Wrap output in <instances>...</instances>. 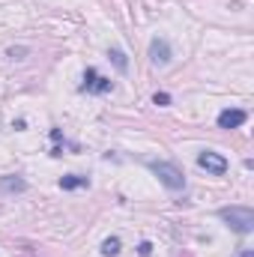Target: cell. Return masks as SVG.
Instances as JSON below:
<instances>
[{
  "mask_svg": "<svg viewBox=\"0 0 254 257\" xmlns=\"http://www.w3.org/2000/svg\"><path fill=\"white\" fill-rule=\"evenodd\" d=\"M242 257H254V251H248V248H245V251H242Z\"/></svg>",
  "mask_w": 254,
  "mask_h": 257,
  "instance_id": "5bb4252c",
  "label": "cell"
},
{
  "mask_svg": "<svg viewBox=\"0 0 254 257\" xmlns=\"http://www.w3.org/2000/svg\"><path fill=\"white\" fill-rule=\"evenodd\" d=\"M0 189H3V192H24L27 183H24L21 177H3V180H0Z\"/></svg>",
  "mask_w": 254,
  "mask_h": 257,
  "instance_id": "ba28073f",
  "label": "cell"
},
{
  "mask_svg": "<svg viewBox=\"0 0 254 257\" xmlns=\"http://www.w3.org/2000/svg\"><path fill=\"white\" fill-rule=\"evenodd\" d=\"M150 171L171 189V192H183L186 189V177L177 165H168V162H150Z\"/></svg>",
  "mask_w": 254,
  "mask_h": 257,
  "instance_id": "7a4b0ae2",
  "label": "cell"
},
{
  "mask_svg": "<svg viewBox=\"0 0 254 257\" xmlns=\"http://www.w3.org/2000/svg\"><path fill=\"white\" fill-rule=\"evenodd\" d=\"M218 218L230 227V230H236V233H251L254 230V212L248 206H224V209H218Z\"/></svg>",
  "mask_w": 254,
  "mask_h": 257,
  "instance_id": "6da1fadb",
  "label": "cell"
},
{
  "mask_svg": "<svg viewBox=\"0 0 254 257\" xmlns=\"http://www.w3.org/2000/svg\"><path fill=\"white\" fill-rule=\"evenodd\" d=\"M102 254H105V257H117V254H120V239H117V236L105 239V242H102Z\"/></svg>",
  "mask_w": 254,
  "mask_h": 257,
  "instance_id": "30bf717a",
  "label": "cell"
},
{
  "mask_svg": "<svg viewBox=\"0 0 254 257\" xmlns=\"http://www.w3.org/2000/svg\"><path fill=\"white\" fill-rule=\"evenodd\" d=\"M150 251H153V245H150V242H141V245H138V254H141V257H147Z\"/></svg>",
  "mask_w": 254,
  "mask_h": 257,
  "instance_id": "4fadbf2b",
  "label": "cell"
},
{
  "mask_svg": "<svg viewBox=\"0 0 254 257\" xmlns=\"http://www.w3.org/2000/svg\"><path fill=\"white\" fill-rule=\"evenodd\" d=\"M197 165H200L203 171L215 174V177H224V174H227V159H224L221 153H212V150H203V153L197 156Z\"/></svg>",
  "mask_w": 254,
  "mask_h": 257,
  "instance_id": "3957f363",
  "label": "cell"
},
{
  "mask_svg": "<svg viewBox=\"0 0 254 257\" xmlns=\"http://www.w3.org/2000/svg\"><path fill=\"white\" fill-rule=\"evenodd\" d=\"M150 60L156 66H168L171 63V45L165 39H153L150 42Z\"/></svg>",
  "mask_w": 254,
  "mask_h": 257,
  "instance_id": "8992f818",
  "label": "cell"
},
{
  "mask_svg": "<svg viewBox=\"0 0 254 257\" xmlns=\"http://www.w3.org/2000/svg\"><path fill=\"white\" fill-rule=\"evenodd\" d=\"M6 54H9V57H12V60H21V57H24V54H27V48H9V51H6Z\"/></svg>",
  "mask_w": 254,
  "mask_h": 257,
  "instance_id": "7c38bea8",
  "label": "cell"
},
{
  "mask_svg": "<svg viewBox=\"0 0 254 257\" xmlns=\"http://www.w3.org/2000/svg\"><path fill=\"white\" fill-rule=\"evenodd\" d=\"M108 57H111V63L117 66V72H126V69H129V60H126V54H123L120 48H111V51H108Z\"/></svg>",
  "mask_w": 254,
  "mask_h": 257,
  "instance_id": "9c48e42d",
  "label": "cell"
},
{
  "mask_svg": "<svg viewBox=\"0 0 254 257\" xmlns=\"http://www.w3.org/2000/svg\"><path fill=\"white\" fill-rule=\"evenodd\" d=\"M84 93H108L111 90V78H105V75H99L96 69H87L84 72V87H81Z\"/></svg>",
  "mask_w": 254,
  "mask_h": 257,
  "instance_id": "277c9868",
  "label": "cell"
},
{
  "mask_svg": "<svg viewBox=\"0 0 254 257\" xmlns=\"http://www.w3.org/2000/svg\"><path fill=\"white\" fill-rule=\"evenodd\" d=\"M153 102L165 108V105H171V96H168V93H156V96H153Z\"/></svg>",
  "mask_w": 254,
  "mask_h": 257,
  "instance_id": "8fae6325",
  "label": "cell"
},
{
  "mask_svg": "<svg viewBox=\"0 0 254 257\" xmlns=\"http://www.w3.org/2000/svg\"><path fill=\"white\" fill-rule=\"evenodd\" d=\"M87 186H90V180H87V177H78V174H69V177L60 180V189H66V192H72V189H87Z\"/></svg>",
  "mask_w": 254,
  "mask_h": 257,
  "instance_id": "52a82bcc",
  "label": "cell"
},
{
  "mask_svg": "<svg viewBox=\"0 0 254 257\" xmlns=\"http://www.w3.org/2000/svg\"><path fill=\"white\" fill-rule=\"evenodd\" d=\"M245 120H248L245 111H239V108H227V111L218 114V128H239Z\"/></svg>",
  "mask_w": 254,
  "mask_h": 257,
  "instance_id": "5b68a950",
  "label": "cell"
}]
</instances>
